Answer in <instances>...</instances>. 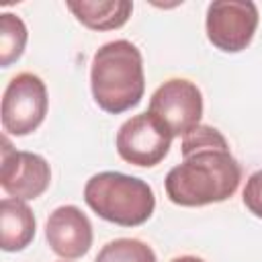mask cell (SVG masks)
<instances>
[{
    "instance_id": "cell-1",
    "label": "cell",
    "mask_w": 262,
    "mask_h": 262,
    "mask_svg": "<svg viewBox=\"0 0 262 262\" xmlns=\"http://www.w3.org/2000/svg\"><path fill=\"white\" fill-rule=\"evenodd\" d=\"M182 162L164 180L168 199L180 207H205L227 201L239 186L242 168L229 151L223 133L199 125L180 143Z\"/></svg>"
},
{
    "instance_id": "cell-2",
    "label": "cell",
    "mask_w": 262,
    "mask_h": 262,
    "mask_svg": "<svg viewBox=\"0 0 262 262\" xmlns=\"http://www.w3.org/2000/svg\"><path fill=\"white\" fill-rule=\"evenodd\" d=\"M90 90L104 113L121 115L135 108L145 92L143 57L137 45L115 39L98 47L90 63Z\"/></svg>"
},
{
    "instance_id": "cell-3",
    "label": "cell",
    "mask_w": 262,
    "mask_h": 262,
    "mask_svg": "<svg viewBox=\"0 0 262 262\" xmlns=\"http://www.w3.org/2000/svg\"><path fill=\"white\" fill-rule=\"evenodd\" d=\"M84 201L100 219L121 227L143 225L156 209V194L145 180L113 170L86 182Z\"/></svg>"
},
{
    "instance_id": "cell-4",
    "label": "cell",
    "mask_w": 262,
    "mask_h": 262,
    "mask_svg": "<svg viewBox=\"0 0 262 262\" xmlns=\"http://www.w3.org/2000/svg\"><path fill=\"white\" fill-rule=\"evenodd\" d=\"M49 106L47 86L33 72L16 74L2 94V129L8 135L25 137L39 129Z\"/></svg>"
},
{
    "instance_id": "cell-5",
    "label": "cell",
    "mask_w": 262,
    "mask_h": 262,
    "mask_svg": "<svg viewBox=\"0 0 262 262\" xmlns=\"http://www.w3.org/2000/svg\"><path fill=\"white\" fill-rule=\"evenodd\" d=\"M258 23V6L252 0H215L207 8V39L223 53H239L252 43Z\"/></svg>"
},
{
    "instance_id": "cell-6",
    "label": "cell",
    "mask_w": 262,
    "mask_h": 262,
    "mask_svg": "<svg viewBox=\"0 0 262 262\" xmlns=\"http://www.w3.org/2000/svg\"><path fill=\"white\" fill-rule=\"evenodd\" d=\"M172 137H184L201 125L203 94L199 86L186 78H170L149 98L147 108Z\"/></svg>"
},
{
    "instance_id": "cell-7",
    "label": "cell",
    "mask_w": 262,
    "mask_h": 262,
    "mask_svg": "<svg viewBox=\"0 0 262 262\" xmlns=\"http://www.w3.org/2000/svg\"><path fill=\"white\" fill-rule=\"evenodd\" d=\"M170 131L149 113H139L127 119L115 137V147L121 160L139 168L158 166L170 151Z\"/></svg>"
},
{
    "instance_id": "cell-8",
    "label": "cell",
    "mask_w": 262,
    "mask_h": 262,
    "mask_svg": "<svg viewBox=\"0 0 262 262\" xmlns=\"http://www.w3.org/2000/svg\"><path fill=\"white\" fill-rule=\"evenodd\" d=\"M51 182V168L47 160L33 151L14 149L8 137H2L0 160V186L10 199L35 201Z\"/></svg>"
},
{
    "instance_id": "cell-9",
    "label": "cell",
    "mask_w": 262,
    "mask_h": 262,
    "mask_svg": "<svg viewBox=\"0 0 262 262\" xmlns=\"http://www.w3.org/2000/svg\"><path fill=\"white\" fill-rule=\"evenodd\" d=\"M45 239L53 254L63 260H76L88 254L94 233L88 215L76 205L53 209L45 223Z\"/></svg>"
},
{
    "instance_id": "cell-10",
    "label": "cell",
    "mask_w": 262,
    "mask_h": 262,
    "mask_svg": "<svg viewBox=\"0 0 262 262\" xmlns=\"http://www.w3.org/2000/svg\"><path fill=\"white\" fill-rule=\"evenodd\" d=\"M37 219L25 201L4 196L0 201V248L23 252L35 237Z\"/></svg>"
},
{
    "instance_id": "cell-11",
    "label": "cell",
    "mask_w": 262,
    "mask_h": 262,
    "mask_svg": "<svg viewBox=\"0 0 262 262\" xmlns=\"http://www.w3.org/2000/svg\"><path fill=\"white\" fill-rule=\"evenodd\" d=\"M66 6L90 31L121 29L133 12V2L129 0H68Z\"/></svg>"
},
{
    "instance_id": "cell-12",
    "label": "cell",
    "mask_w": 262,
    "mask_h": 262,
    "mask_svg": "<svg viewBox=\"0 0 262 262\" xmlns=\"http://www.w3.org/2000/svg\"><path fill=\"white\" fill-rule=\"evenodd\" d=\"M27 25L12 12L0 14V66L8 68L20 59L27 47Z\"/></svg>"
},
{
    "instance_id": "cell-13",
    "label": "cell",
    "mask_w": 262,
    "mask_h": 262,
    "mask_svg": "<svg viewBox=\"0 0 262 262\" xmlns=\"http://www.w3.org/2000/svg\"><path fill=\"white\" fill-rule=\"evenodd\" d=\"M94 262H158L156 252L141 239L119 237L106 242L96 254Z\"/></svg>"
},
{
    "instance_id": "cell-14",
    "label": "cell",
    "mask_w": 262,
    "mask_h": 262,
    "mask_svg": "<svg viewBox=\"0 0 262 262\" xmlns=\"http://www.w3.org/2000/svg\"><path fill=\"white\" fill-rule=\"evenodd\" d=\"M242 201L252 215L262 219V170H256L254 174H250L242 192Z\"/></svg>"
},
{
    "instance_id": "cell-15",
    "label": "cell",
    "mask_w": 262,
    "mask_h": 262,
    "mask_svg": "<svg viewBox=\"0 0 262 262\" xmlns=\"http://www.w3.org/2000/svg\"><path fill=\"white\" fill-rule=\"evenodd\" d=\"M170 262H205V260L199 256H178V258H172Z\"/></svg>"
},
{
    "instance_id": "cell-16",
    "label": "cell",
    "mask_w": 262,
    "mask_h": 262,
    "mask_svg": "<svg viewBox=\"0 0 262 262\" xmlns=\"http://www.w3.org/2000/svg\"><path fill=\"white\" fill-rule=\"evenodd\" d=\"M63 262H66V260H63Z\"/></svg>"
}]
</instances>
